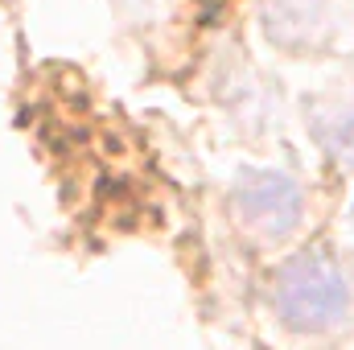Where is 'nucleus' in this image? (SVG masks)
<instances>
[{
    "mask_svg": "<svg viewBox=\"0 0 354 350\" xmlns=\"http://www.w3.org/2000/svg\"><path fill=\"white\" fill-rule=\"evenodd\" d=\"M239 206L252 227L284 231L292 227V214H297V190L284 177H256L239 190Z\"/></svg>",
    "mask_w": 354,
    "mask_h": 350,
    "instance_id": "f257e3e1",
    "label": "nucleus"
}]
</instances>
